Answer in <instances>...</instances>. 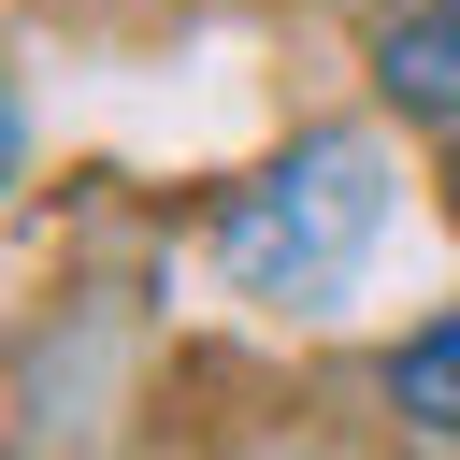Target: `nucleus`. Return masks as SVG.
I'll list each match as a JSON object with an SVG mask.
<instances>
[{
  "label": "nucleus",
  "instance_id": "nucleus-1",
  "mask_svg": "<svg viewBox=\"0 0 460 460\" xmlns=\"http://www.w3.org/2000/svg\"><path fill=\"white\" fill-rule=\"evenodd\" d=\"M374 230H388V158H374L359 129H316V144H288L259 187H230L216 273L259 288V302H345V273L374 259Z\"/></svg>",
  "mask_w": 460,
  "mask_h": 460
},
{
  "label": "nucleus",
  "instance_id": "nucleus-2",
  "mask_svg": "<svg viewBox=\"0 0 460 460\" xmlns=\"http://www.w3.org/2000/svg\"><path fill=\"white\" fill-rule=\"evenodd\" d=\"M374 72H388L402 115H446V129H460V0H446V14H402Z\"/></svg>",
  "mask_w": 460,
  "mask_h": 460
},
{
  "label": "nucleus",
  "instance_id": "nucleus-3",
  "mask_svg": "<svg viewBox=\"0 0 460 460\" xmlns=\"http://www.w3.org/2000/svg\"><path fill=\"white\" fill-rule=\"evenodd\" d=\"M388 402H402L417 431H446V446H460V316H431V331L388 359Z\"/></svg>",
  "mask_w": 460,
  "mask_h": 460
},
{
  "label": "nucleus",
  "instance_id": "nucleus-4",
  "mask_svg": "<svg viewBox=\"0 0 460 460\" xmlns=\"http://www.w3.org/2000/svg\"><path fill=\"white\" fill-rule=\"evenodd\" d=\"M446 216H460V158H446Z\"/></svg>",
  "mask_w": 460,
  "mask_h": 460
}]
</instances>
